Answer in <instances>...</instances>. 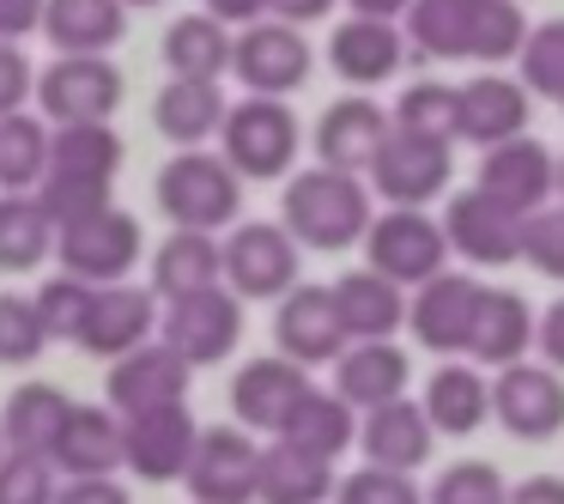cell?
Instances as JSON below:
<instances>
[{
	"label": "cell",
	"mask_w": 564,
	"mask_h": 504,
	"mask_svg": "<svg viewBox=\"0 0 564 504\" xmlns=\"http://www.w3.org/2000/svg\"><path fill=\"white\" fill-rule=\"evenodd\" d=\"M280 232L304 249H322V256L352 249L370 232V189L358 176L322 171V164L285 176V225Z\"/></svg>",
	"instance_id": "cell-1"
},
{
	"label": "cell",
	"mask_w": 564,
	"mask_h": 504,
	"mask_svg": "<svg viewBox=\"0 0 564 504\" xmlns=\"http://www.w3.org/2000/svg\"><path fill=\"white\" fill-rule=\"evenodd\" d=\"M152 201H159V213L176 232L213 237V232H225V225H237V213H243V183L231 176V164H225L219 152H176L159 171V183H152Z\"/></svg>",
	"instance_id": "cell-2"
},
{
	"label": "cell",
	"mask_w": 564,
	"mask_h": 504,
	"mask_svg": "<svg viewBox=\"0 0 564 504\" xmlns=\"http://www.w3.org/2000/svg\"><path fill=\"white\" fill-rule=\"evenodd\" d=\"M219 140L225 152L219 159L231 164L237 183H280V176H292L297 164V147H304V128H297L292 104L285 98H243L225 110L219 122Z\"/></svg>",
	"instance_id": "cell-3"
},
{
	"label": "cell",
	"mask_w": 564,
	"mask_h": 504,
	"mask_svg": "<svg viewBox=\"0 0 564 504\" xmlns=\"http://www.w3.org/2000/svg\"><path fill=\"white\" fill-rule=\"evenodd\" d=\"M31 98L43 104L55 128H79V122H110L128 98V79L110 55H55L37 74Z\"/></svg>",
	"instance_id": "cell-4"
},
{
	"label": "cell",
	"mask_w": 564,
	"mask_h": 504,
	"mask_svg": "<svg viewBox=\"0 0 564 504\" xmlns=\"http://www.w3.org/2000/svg\"><path fill=\"white\" fill-rule=\"evenodd\" d=\"M237 341H243V304H237L225 286L171 298V304H164V317H159V346H171L188 371L231 358Z\"/></svg>",
	"instance_id": "cell-5"
},
{
	"label": "cell",
	"mask_w": 564,
	"mask_h": 504,
	"mask_svg": "<svg viewBox=\"0 0 564 504\" xmlns=\"http://www.w3.org/2000/svg\"><path fill=\"white\" fill-rule=\"evenodd\" d=\"M365 256H370V274H382L389 286H425L449 268V244H443L437 219L413 207H389L382 219H370Z\"/></svg>",
	"instance_id": "cell-6"
},
{
	"label": "cell",
	"mask_w": 564,
	"mask_h": 504,
	"mask_svg": "<svg viewBox=\"0 0 564 504\" xmlns=\"http://www.w3.org/2000/svg\"><path fill=\"white\" fill-rule=\"evenodd\" d=\"M219 280H231L225 292L237 304H249V298H285L297 286V244L280 225H261V219L237 225L219 244Z\"/></svg>",
	"instance_id": "cell-7"
},
{
	"label": "cell",
	"mask_w": 564,
	"mask_h": 504,
	"mask_svg": "<svg viewBox=\"0 0 564 504\" xmlns=\"http://www.w3.org/2000/svg\"><path fill=\"white\" fill-rule=\"evenodd\" d=\"M310 67H316L310 37H297L280 19H256L231 37V74L249 86V98H285L310 79Z\"/></svg>",
	"instance_id": "cell-8"
},
{
	"label": "cell",
	"mask_w": 564,
	"mask_h": 504,
	"mask_svg": "<svg viewBox=\"0 0 564 504\" xmlns=\"http://www.w3.org/2000/svg\"><path fill=\"white\" fill-rule=\"evenodd\" d=\"M449 171H455V147L389 128V140H382V152L370 159L365 176H370V189H382V195H389V207L425 213V201L449 189Z\"/></svg>",
	"instance_id": "cell-9"
},
{
	"label": "cell",
	"mask_w": 564,
	"mask_h": 504,
	"mask_svg": "<svg viewBox=\"0 0 564 504\" xmlns=\"http://www.w3.org/2000/svg\"><path fill=\"white\" fill-rule=\"evenodd\" d=\"M256 438L243 426H207L183 468L195 504H256Z\"/></svg>",
	"instance_id": "cell-10"
},
{
	"label": "cell",
	"mask_w": 564,
	"mask_h": 504,
	"mask_svg": "<svg viewBox=\"0 0 564 504\" xmlns=\"http://www.w3.org/2000/svg\"><path fill=\"white\" fill-rule=\"evenodd\" d=\"M491 414L510 438L522 443H546L564 431V377L546 365H503L491 383Z\"/></svg>",
	"instance_id": "cell-11"
},
{
	"label": "cell",
	"mask_w": 564,
	"mask_h": 504,
	"mask_svg": "<svg viewBox=\"0 0 564 504\" xmlns=\"http://www.w3.org/2000/svg\"><path fill=\"white\" fill-rule=\"evenodd\" d=\"M55 249H62V274H74V280L122 286V274L140 261V219L110 207L98 219L74 225V232H55Z\"/></svg>",
	"instance_id": "cell-12"
},
{
	"label": "cell",
	"mask_w": 564,
	"mask_h": 504,
	"mask_svg": "<svg viewBox=\"0 0 564 504\" xmlns=\"http://www.w3.org/2000/svg\"><path fill=\"white\" fill-rule=\"evenodd\" d=\"M479 195L491 207H503L510 219H534L540 207H552V152L540 140H503L479 159Z\"/></svg>",
	"instance_id": "cell-13"
},
{
	"label": "cell",
	"mask_w": 564,
	"mask_h": 504,
	"mask_svg": "<svg viewBox=\"0 0 564 504\" xmlns=\"http://www.w3.org/2000/svg\"><path fill=\"white\" fill-rule=\"evenodd\" d=\"M273 341H280V358H292L297 371L334 365V358L352 346L328 286H292V292L280 298V317H273Z\"/></svg>",
	"instance_id": "cell-14"
},
{
	"label": "cell",
	"mask_w": 564,
	"mask_h": 504,
	"mask_svg": "<svg viewBox=\"0 0 564 504\" xmlns=\"http://www.w3.org/2000/svg\"><path fill=\"white\" fill-rule=\"evenodd\" d=\"M195 414L183 407H152V414H134L122 419V468H134L140 480L164 486V480H183L188 455H195Z\"/></svg>",
	"instance_id": "cell-15"
},
{
	"label": "cell",
	"mask_w": 564,
	"mask_h": 504,
	"mask_svg": "<svg viewBox=\"0 0 564 504\" xmlns=\"http://www.w3.org/2000/svg\"><path fill=\"white\" fill-rule=\"evenodd\" d=\"M389 140V110H382L370 92H352V98H334L316 122V159L322 171H340V176H365L370 159L382 152Z\"/></svg>",
	"instance_id": "cell-16"
},
{
	"label": "cell",
	"mask_w": 564,
	"mask_h": 504,
	"mask_svg": "<svg viewBox=\"0 0 564 504\" xmlns=\"http://www.w3.org/2000/svg\"><path fill=\"white\" fill-rule=\"evenodd\" d=\"M152 334H159V298L147 286H98L86 322H79V346L91 358H110V365L134 346H147Z\"/></svg>",
	"instance_id": "cell-17"
},
{
	"label": "cell",
	"mask_w": 564,
	"mask_h": 504,
	"mask_svg": "<svg viewBox=\"0 0 564 504\" xmlns=\"http://www.w3.org/2000/svg\"><path fill=\"white\" fill-rule=\"evenodd\" d=\"M183 401H188V365L171 346L147 341L110 365V414L116 419L152 414V407H183Z\"/></svg>",
	"instance_id": "cell-18"
},
{
	"label": "cell",
	"mask_w": 564,
	"mask_h": 504,
	"mask_svg": "<svg viewBox=\"0 0 564 504\" xmlns=\"http://www.w3.org/2000/svg\"><path fill=\"white\" fill-rule=\"evenodd\" d=\"M431 443H437V431H431L425 407L419 401H382L370 407L365 419H358V450H365V468H382V474H406L413 480V468L431 462Z\"/></svg>",
	"instance_id": "cell-19"
},
{
	"label": "cell",
	"mask_w": 564,
	"mask_h": 504,
	"mask_svg": "<svg viewBox=\"0 0 564 504\" xmlns=\"http://www.w3.org/2000/svg\"><path fill=\"white\" fill-rule=\"evenodd\" d=\"M437 232H443V244L462 249L474 268H510V261H522V219L491 207L479 189L449 195V219H443Z\"/></svg>",
	"instance_id": "cell-20"
},
{
	"label": "cell",
	"mask_w": 564,
	"mask_h": 504,
	"mask_svg": "<svg viewBox=\"0 0 564 504\" xmlns=\"http://www.w3.org/2000/svg\"><path fill=\"white\" fill-rule=\"evenodd\" d=\"M528 135V92L503 74H479L455 86V140H474L479 152Z\"/></svg>",
	"instance_id": "cell-21"
},
{
	"label": "cell",
	"mask_w": 564,
	"mask_h": 504,
	"mask_svg": "<svg viewBox=\"0 0 564 504\" xmlns=\"http://www.w3.org/2000/svg\"><path fill=\"white\" fill-rule=\"evenodd\" d=\"M474 304H479L474 274L443 268L437 280L419 286V298L406 304V322H413L419 346H431V353H443V358H462L467 353V329H474Z\"/></svg>",
	"instance_id": "cell-22"
},
{
	"label": "cell",
	"mask_w": 564,
	"mask_h": 504,
	"mask_svg": "<svg viewBox=\"0 0 564 504\" xmlns=\"http://www.w3.org/2000/svg\"><path fill=\"white\" fill-rule=\"evenodd\" d=\"M534 346V310H528L522 292L510 286H479V304H474V329H467V365H522V353Z\"/></svg>",
	"instance_id": "cell-23"
},
{
	"label": "cell",
	"mask_w": 564,
	"mask_h": 504,
	"mask_svg": "<svg viewBox=\"0 0 564 504\" xmlns=\"http://www.w3.org/2000/svg\"><path fill=\"white\" fill-rule=\"evenodd\" d=\"M304 389H310V377L292 358H249L231 377V414H237V426H256L268 438H280L292 407L304 401Z\"/></svg>",
	"instance_id": "cell-24"
},
{
	"label": "cell",
	"mask_w": 564,
	"mask_h": 504,
	"mask_svg": "<svg viewBox=\"0 0 564 504\" xmlns=\"http://www.w3.org/2000/svg\"><path fill=\"white\" fill-rule=\"evenodd\" d=\"M50 468L74 480H110L122 468V419L110 407H67L50 443Z\"/></svg>",
	"instance_id": "cell-25"
},
{
	"label": "cell",
	"mask_w": 564,
	"mask_h": 504,
	"mask_svg": "<svg viewBox=\"0 0 564 504\" xmlns=\"http://www.w3.org/2000/svg\"><path fill=\"white\" fill-rule=\"evenodd\" d=\"M406 353L394 341H352L340 358H334V389L352 414H370L382 401H401L406 395Z\"/></svg>",
	"instance_id": "cell-26"
},
{
	"label": "cell",
	"mask_w": 564,
	"mask_h": 504,
	"mask_svg": "<svg viewBox=\"0 0 564 504\" xmlns=\"http://www.w3.org/2000/svg\"><path fill=\"white\" fill-rule=\"evenodd\" d=\"M37 31L55 43V55H110L128 31L122 0H43Z\"/></svg>",
	"instance_id": "cell-27"
},
{
	"label": "cell",
	"mask_w": 564,
	"mask_h": 504,
	"mask_svg": "<svg viewBox=\"0 0 564 504\" xmlns=\"http://www.w3.org/2000/svg\"><path fill=\"white\" fill-rule=\"evenodd\" d=\"M406 37L401 25H382V19H346L328 37V62L346 86H389L401 74Z\"/></svg>",
	"instance_id": "cell-28"
},
{
	"label": "cell",
	"mask_w": 564,
	"mask_h": 504,
	"mask_svg": "<svg viewBox=\"0 0 564 504\" xmlns=\"http://www.w3.org/2000/svg\"><path fill=\"white\" fill-rule=\"evenodd\" d=\"M425 419L431 431H449V438H467V431H479L491 419V383L479 365H467V358H443L437 377L425 383Z\"/></svg>",
	"instance_id": "cell-29"
},
{
	"label": "cell",
	"mask_w": 564,
	"mask_h": 504,
	"mask_svg": "<svg viewBox=\"0 0 564 504\" xmlns=\"http://www.w3.org/2000/svg\"><path fill=\"white\" fill-rule=\"evenodd\" d=\"M256 498L261 504H328L334 498V468L304 455L297 443L273 438L256 455Z\"/></svg>",
	"instance_id": "cell-30"
},
{
	"label": "cell",
	"mask_w": 564,
	"mask_h": 504,
	"mask_svg": "<svg viewBox=\"0 0 564 504\" xmlns=\"http://www.w3.org/2000/svg\"><path fill=\"white\" fill-rule=\"evenodd\" d=\"M225 92L219 79H171V86L159 92V104H152V122H159L164 140H176L183 152H200V140L219 135L225 122Z\"/></svg>",
	"instance_id": "cell-31"
},
{
	"label": "cell",
	"mask_w": 564,
	"mask_h": 504,
	"mask_svg": "<svg viewBox=\"0 0 564 504\" xmlns=\"http://www.w3.org/2000/svg\"><path fill=\"white\" fill-rule=\"evenodd\" d=\"M328 292H334V310H340V322H346V341H389V334L406 322L401 286H389L370 268L340 274Z\"/></svg>",
	"instance_id": "cell-32"
},
{
	"label": "cell",
	"mask_w": 564,
	"mask_h": 504,
	"mask_svg": "<svg viewBox=\"0 0 564 504\" xmlns=\"http://www.w3.org/2000/svg\"><path fill=\"white\" fill-rule=\"evenodd\" d=\"M67 407L74 401H67L55 383H19V389L7 395V407H0V443L13 455H43V462H50V443H55V431H62Z\"/></svg>",
	"instance_id": "cell-33"
},
{
	"label": "cell",
	"mask_w": 564,
	"mask_h": 504,
	"mask_svg": "<svg viewBox=\"0 0 564 504\" xmlns=\"http://www.w3.org/2000/svg\"><path fill=\"white\" fill-rule=\"evenodd\" d=\"M280 438H285V443H297L304 455H316V462H328V468H334V455L352 450L358 419H352V407H346L340 395H328V389H316V383H310L304 401L292 407V419H285Z\"/></svg>",
	"instance_id": "cell-34"
},
{
	"label": "cell",
	"mask_w": 564,
	"mask_h": 504,
	"mask_svg": "<svg viewBox=\"0 0 564 504\" xmlns=\"http://www.w3.org/2000/svg\"><path fill=\"white\" fill-rule=\"evenodd\" d=\"M207 286H219V244L200 232H171L159 244V256H152V298H188V292H207Z\"/></svg>",
	"instance_id": "cell-35"
},
{
	"label": "cell",
	"mask_w": 564,
	"mask_h": 504,
	"mask_svg": "<svg viewBox=\"0 0 564 504\" xmlns=\"http://www.w3.org/2000/svg\"><path fill=\"white\" fill-rule=\"evenodd\" d=\"M164 67L171 79H219L231 67V31L207 13H188L164 31Z\"/></svg>",
	"instance_id": "cell-36"
},
{
	"label": "cell",
	"mask_w": 564,
	"mask_h": 504,
	"mask_svg": "<svg viewBox=\"0 0 564 504\" xmlns=\"http://www.w3.org/2000/svg\"><path fill=\"white\" fill-rule=\"evenodd\" d=\"M122 159H128V140L116 135L110 122H79V128H62V135H50V171L116 183Z\"/></svg>",
	"instance_id": "cell-37"
},
{
	"label": "cell",
	"mask_w": 564,
	"mask_h": 504,
	"mask_svg": "<svg viewBox=\"0 0 564 504\" xmlns=\"http://www.w3.org/2000/svg\"><path fill=\"white\" fill-rule=\"evenodd\" d=\"M55 249V225L31 195H0V274H31Z\"/></svg>",
	"instance_id": "cell-38"
},
{
	"label": "cell",
	"mask_w": 564,
	"mask_h": 504,
	"mask_svg": "<svg viewBox=\"0 0 564 504\" xmlns=\"http://www.w3.org/2000/svg\"><path fill=\"white\" fill-rule=\"evenodd\" d=\"M50 171V128L37 116H0V195H31Z\"/></svg>",
	"instance_id": "cell-39"
},
{
	"label": "cell",
	"mask_w": 564,
	"mask_h": 504,
	"mask_svg": "<svg viewBox=\"0 0 564 504\" xmlns=\"http://www.w3.org/2000/svg\"><path fill=\"white\" fill-rule=\"evenodd\" d=\"M31 201L43 207V219L55 232H74V225L98 219V213L116 207V183H98V176H67V171H43V183L31 189Z\"/></svg>",
	"instance_id": "cell-40"
},
{
	"label": "cell",
	"mask_w": 564,
	"mask_h": 504,
	"mask_svg": "<svg viewBox=\"0 0 564 504\" xmlns=\"http://www.w3.org/2000/svg\"><path fill=\"white\" fill-rule=\"evenodd\" d=\"M528 37L522 0H467V62H510Z\"/></svg>",
	"instance_id": "cell-41"
},
{
	"label": "cell",
	"mask_w": 564,
	"mask_h": 504,
	"mask_svg": "<svg viewBox=\"0 0 564 504\" xmlns=\"http://www.w3.org/2000/svg\"><path fill=\"white\" fill-rule=\"evenodd\" d=\"M406 37L431 62H467V0H413Z\"/></svg>",
	"instance_id": "cell-42"
},
{
	"label": "cell",
	"mask_w": 564,
	"mask_h": 504,
	"mask_svg": "<svg viewBox=\"0 0 564 504\" xmlns=\"http://www.w3.org/2000/svg\"><path fill=\"white\" fill-rule=\"evenodd\" d=\"M389 128L455 147V86H443V79H419V86H406L401 104L389 110Z\"/></svg>",
	"instance_id": "cell-43"
},
{
	"label": "cell",
	"mask_w": 564,
	"mask_h": 504,
	"mask_svg": "<svg viewBox=\"0 0 564 504\" xmlns=\"http://www.w3.org/2000/svg\"><path fill=\"white\" fill-rule=\"evenodd\" d=\"M516 62H522V79H516V86H522V92H540V98H552V104L564 110V19L528 25Z\"/></svg>",
	"instance_id": "cell-44"
},
{
	"label": "cell",
	"mask_w": 564,
	"mask_h": 504,
	"mask_svg": "<svg viewBox=\"0 0 564 504\" xmlns=\"http://www.w3.org/2000/svg\"><path fill=\"white\" fill-rule=\"evenodd\" d=\"M91 292L98 286H86V280H74V274H55V280H43L37 286V322H43V334L50 341H79V322H86V310H91Z\"/></svg>",
	"instance_id": "cell-45"
},
{
	"label": "cell",
	"mask_w": 564,
	"mask_h": 504,
	"mask_svg": "<svg viewBox=\"0 0 564 504\" xmlns=\"http://www.w3.org/2000/svg\"><path fill=\"white\" fill-rule=\"evenodd\" d=\"M50 334L37 322V304L25 292H0V365H31L43 358Z\"/></svg>",
	"instance_id": "cell-46"
},
{
	"label": "cell",
	"mask_w": 564,
	"mask_h": 504,
	"mask_svg": "<svg viewBox=\"0 0 564 504\" xmlns=\"http://www.w3.org/2000/svg\"><path fill=\"white\" fill-rule=\"evenodd\" d=\"M503 474L491 462H455L437 474V486H431V504H503Z\"/></svg>",
	"instance_id": "cell-47"
},
{
	"label": "cell",
	"mask_w": 564,
	"mask_h": 504,
	"mask_svg": "<svg viewBox=\"0 0 564 504\" xmlns=\"http://www.w3.org/2000/svg\"><path fill=\"white\" fill-rule=\"evenodd\" d=\"M522 261L546 280H564V207H540L534 219H522Z\"/></svg>",
	"instance_id": "cell-48"
},
{
	"label": "cell",
	"mask_w": 564,
	"mask_h": 504,
	"mask_svg": "<svg viewBox=\"0 0 564 504\" xmlns=\"http://www.w3.org/2000/svg\"><path fill=\"white\" fill-rule=\"evenodd\" d=\"M0 504H55V468L43 455H0Z\"/></svg>",
	"instance_id": "cell-49"
},
{
	"label": "cell",
	"mask_w": 564,
	"mask_h": 504,
	"mask_svg": "<svg viewBox=\"0 0 564 504\" xmlns=\"http://www.w3.org/2000/svg\"><path fill=\"white\" fill-rule=\"evenodd\" d=\"M334 504H425L406 474H382V468H358V474L334 480Z\"/></svg>",
	"instance_id": "cell-50"
},
{
	"label": "cell",
	"mask_w": 564,
	"mask_h": 504,
	"mask_svg": "<svg viewBox=\"0 0 564 504\" xmlns=\"http://www.w3.org/2000/svg\"><path fill=\"white\" fill-rule=\"evenodd\" d=\"M31 86H37V67L25 62V50H19V43H0V116L25 110Z\"/></svg>",
	"instance_id": "cell-51"
},
{
	"label": "cell",
	"mask_w": 564,
	"mask_h": 504,
	"mask_svg": "<svg viewBox=\"0 0 564 504\" xmlns=\"http://www.w3.org/2000/svg\"><path fill=\"white\" fill-rule=\"evenodd\" d=\"M55 504H134V498L116 480H67V486H55Z\"/></svg>",
	"instance_id": "cell-52"
},
{
	"label": "cell",
	"mask_w": 564,
	"mask_h": 504,
	"mask_svg": "<svg viewBox=\"0 0 564 504\" xmlns=\"http://www.w3.org/2000/svg\"><path fill=\"white\" fill-rule=\"evenodd\" d=\"M534 346L546 353V371H564V298L546 317H534Z\"/></svg>",
	"instance_id": "cell-53"
},
{
	"label": "cell",
	"mask_w": 564,
	"mask_h": 504,
	"mask_svg": "<svg viewBox=\"0 0 564 504\" xmlns=\"http://www.w3.org/2000/svg\"><path fill=\"white\" fill-rule=\"evenodd\" d=\"M43 19V0H0V43H19L31 37Z\"/></svg>",
	"instance_id": "cell-54"
},
{
	"label": "cell",
	"mask_w": 564,
	"mask_h": 504,
	"mask_svg": "<svg viewBox=\"0 0 564 504\" xmlns=\"http://www.w3.org/2000/svg\"><path fill=\"white\" fill-rule=\"evenodd\" d=\"M268 13L280 19V25H316V19L334 13V0H268Z\"/></svg>",
	"instance_id": "cell-55"
},
{
	"label": "cell",
	"mask_w": 564,
	"mask_h": 504,
	"mask_svg": "<svg viewBox=\"0 0 564 504\" xmlns=\"http://www.w3.org/2000/svg\"><path fill=\"white\" fill-rule=\"evenodd\" d=\"M503 504H564V480L558 474H534V480H522V486L503 492Z\"/></svg>",
	"instance_id": "cell-56"
},
{
	"label": "cell",
	"mask_w": 564,
	"mask_h": 504,
	"mask_svg": "<svg viewBox=\"0 0 564 504\" xmlns=\"http://www.w3.org/2000/svg\"><path fill=\"white\" fill-rule=\"evenodd\" d=\"M261 13H268V0H207V19H219L225 31H231V25H256Z\"/></svg>",
	"instance_id": "cell-57"
},
{
	"label": "cell",
	"mask_w": 564,
	"mask_h": 504,
	"mask_svg": "<svg viewBox=\"0 0 564 504\" xmlns=\"http://www.w3.org/2000/svg\"><path fill=\"white\" fill-rule=\"evenodd\" d=\"M406 7H413V0H352V19H382V25H394Z\"/></svg>",
	"instance_id": "cell-58"
},
{
	"label": "cell",
	"mask_w": 564,
	"mask_h": 504,
	"mask_svg": "<svg viewBox=\"0 0 564 504\" xmlns=\"http://www.w3.org/2000/svg\"><path fill=\"white\" fill-rule=\"evenodd\" d=\"M552 201L564 207V159H552Z\"/></svg>",
	"instance_id": "cell-59"
},
{
	"label": "cell",
	"mask_w": 564,
	"mask_h": 504,
	"mask_svg": "<svg viewBox=\"0 0 564 504\" xmlns=\"http://www.w3.org/2000/svg\"><path fill=\"white\" fill-rule=\"evenodd\" d=\"M122 7H159V0H122Z\"/></svg>",
	"instance_id": "cell-60"
},
{
	"label": "cell",
	"mask_w": 564,
	"mask_h": 504,
	"mask_svg": "<svg viewBox=\"0 0 564 504\" xmlns=\"http://www.w3.org/2000/svg\"><path fill=\"white\" fill-rule=\"evenodd\" d=\"M0 455H7V443H0Z\"/></svg>",
	"instance_id": "cell-61"
}]
</instances>
